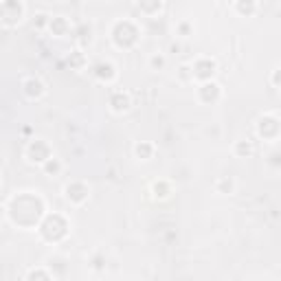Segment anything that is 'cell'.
I'll return each instance as SVG.
<instances>
[{"label":"cell","instance_id":"obj_1","mask_svg":"<svg viewBox=\"0 0 281 281\" xmlns=\"http://www.w3.org/2000/svg\"><path fill=\"white\" fill-rule=\"evenodd\" d=\"M112 42L119 49H132L138 42V26L132 20H117L112 26Z\"/></svg>","mask_w":281,"mask_h":281},{"label":"cell","instance_id":"obj_2","mask_svg":"<svg viewBox=\"0 0 281 281\" xmlns=\"http://www.w3.org/2000/svg\"><path fill=\"white\" fill-rule=\"evenodd\" d=\"M26 11L24 3H18V0H7V3H0V22L5 26H16L22 22Z\"/></svg>","mask_w":281,"mask_h":281},{"label":"cell","instance_id":"obj_3","mask_svg":"<svg viewBox=\"0 0 281 281\" xmlns=\"http://www.w3.org/2000/svg\"><path fill=\"white\" fill-rule=\"evenodd\" d=\"M53 156L51 147L46 140L42 138H33L29 145H26V158H29V163H36V165H44L46 160Z\"/></svg>","mask_w":281,"mask_h":281},{"label":"cell","instance_id":"obj_4","mask_svg":"<svg viewBox=\"0 0 281 281\" xmlns=\"http://www.w3.org/2000/svg\"><path fill=\"white\" fill-rule=\"evenodd\" d=\"M216 71H218V64H216V59H211V57H200L196 59V64L191 66V79H196V82H211V77L216 75Z\"/></svg>","mask_w":281,"mask_h":281},{"label":"cell","instance_id":"obj_5","mask_svg":"<svg viewBox=\"0 0 281 281\" xmlns=\"http://www.w3.org/2000/svg\"><path fill=\"white\" fill-rule=\"evenodd\" d=\"M64 193L66 198L71 200L73 204H84L86 200H88V187H86L84 183H71L64 187Z\"/></svg>","mask_w":281,"mask_h":281},{"label":"cell","instance_id":"obj_6","mask_svg":"<svg viewBox=\"0 0 281 281\" xmlns=\"http://www.w3.org/2000/svg\"><path fill=\"white\" fill-rule=\"evenodd\" d=\"M198 97L202 103H216L218 99L222 97V88H220V84H216V82H204L198 88Z\"/></svg>","mask_w":281,"mask_h":281},{"label":"cell","instance_id":"obj_7","mask_svg":"<svg viewBox=\"0 0 281 281\" xmlns=\"http://www.w3.org/2000/svg\"><path fill=\"white\" fill-rule=\"evenodd\" d=\"M22 88H24V95L29 99H42L46 95V86L40 77H26L22 82Z\"/></svg>","mask_w":281,"mask_h":281},{"label":"cell","instance_id":"obj_8","mask_svg":"<svg viewBox=\"0 0 281 281\" xmlns=\"http://www.w3.org/2000/svg\"><path fill=\"white\" fill-rule=\"evenodd\" d=\"M110 108H112V112H117V115H121V112H128L132 108L130 92H123V90L112 92V95H110Z\"/></svg>","mask_w":281,"mask_h":281},{"label":"cell","instance_id":"obj_9","mask_svg":"<svg viewBox=\"0 0 281 281\" xmlns=\"http://www.w3.org/2000/svg\"><path fill=\"white\" fill-rule=\"evenodd\" d=\"M95 77L99 79V82H106V84L115 82L117 79V66L112 62H99L95 66Z\"/></svg>","mask_w":281,"mask_h":281},{"label":"cell","instance_id":"obj_10","mask_svg":"<svg viewBox=\"0 0 281 281\" xmlns=\"http://www.w3.org/2000/svg\"><path fill=\"white\" fill-rule=\"evenodd\" d=\"M49 31L53 33V36H57V38L68 36V33H71L68 18H64V16H51V20H49Z\"/></svg>","mask_w":281,"mask_h":281},{"label":"cell","instance_id":"obj_11","mask_svg":"<svg viewBox=\"0 0 281 281\" xmlns=\"http://www.w3.org/2000/svg\"><path fill=\"white\" fill-rule=\"evenodd\" d=\"M152 193H154V198H156V200H167L173 193V189H171V185L167 183V180H156V183L152 185Z\"/></svg>","mask_w":281,"mask_h":281},{"label":"cell","instance_id":"obj_12","mask_svg":"<svg viewBox=\"0 0 281 281\" xmlns=\"http://www.w3.org/2000/svg\"><path fill=\"white\" fill-rule=\"evenodd\" d=\"M75 36H77V44L79 46H88L92 42V26L90 24H79L77 26V31H75Z\"/></svg>","mask_w":281,"mask_h":281},{"label":"cell","instance_id":"obj_13","mask_svg":"<svg viewBox=\"0 0 281 281\" xmlns=\"http://www.w3.org/2000/svg\"><path fill=\"white\" fill-rule=\"evenodd\" d=\"M134 154L138 160H150L154 156V145L147 143V140H140V143L134 145Z\"/></svg>","mask_w":281,"mask_h":281},{"label":"cell","instance_id":"obj_14","mask_svg":"<svg viewBox=\"0 0 281 281\" xmlns=\"http://www.w3.org/2000/svg\"><path fill=\"white\" fill-rule=\"evenodd\" d=\"M216 189H218V193H231L235 191V180H233L231 176H222V178H218L216 180Z\"/></svg>","mask_w":281,"mask_h":281},{"label":"cell","instance_id":"obj_15","mask_svg":"<svg viewBox=\"0 0 281 281\" xmlns=\"http://www.w3.org/2000/svg\"><path fill=\"white\" fill-rule=\"evenodd\" d=\"M257 3H251V0H249V3H242V0H237V3L235 5H233V9H235L237 13H242V16H246V18H249V16H253V13H255L257 11Z\"/></svg>","mask_w":281,"mask_h":281},{"label":"cell","instance_id":"obj_16","mask_svg":"<svg viewBox=\"0 0 281 281\" xmlns=\"http://www.w3.org/2000/svg\"><path fill=\"white\" fill-rule=\"evenodd\" d=\"M167 64V57L163 53H152L150 59H147V66H150V71H163Z\"/></svg>","mask_w":281,"mask_h":281},{"label":"cell","instance_id":"obj_17","mask_svg":"<svg viewBox=\"0 0 281 281\" xmlns=\"http://www.w3.org/2000/svg\"><path fill=\"white\" fill-rule=\"evenodd\" d=\"M138 9L147 13V16H154V13H160L165 9V3H160V0H156V3H140Z\"/></svg>","mask_w":281,"mask_h":281},{"label":"cell","instance_id":"obj_18","mask_svg":"<svg viewBox=\"0 0 281 281\" xmlns=\"http://www.w3.org/2000/svg\"><path fill=\"white\" fill-rule=\"evenodd\" d=\"M255 152V145H253V140H237L235 143V154L237 156H251V154Z\"/></svg>","mask_w":281,"mask_h":281},{"label":"cell","instance_id":"obj_19","mask_svg":"<svg viewBox=\"0 0 281 281\" xmlns=\"http://www.w3.org/2000/svg\"><path fill=\"white\" fill-rule=\"evenodd\" d=\"M42 169H44L46 176H55V173L62 171V163H59V158H53V156H51V158L42 165Z\"/></svg>","mask_w":281,"mask_h":281},{"label":"cell","instance_id":"obj_20","mask_svg":"<svg viewBox=\"0 0 281 281\" xmlns=\"http://www.w3.org/2000/svg\"><path fill=\"white\" fill-rule=\"evenodd\" d=\"M176 33H178L180 38H189L191 33H193V26H191L189 20H180V22L176 24Z\"/></svg>","mask_w":281,"mask_h":281},{"label":"cell","instance_id":"obj_21","mask_svg":"<svg viewBox=\"0 0 281 281\" xmlns=\"http://www.w3.org/2000/svg\"><path fill=\"white\" fill-rule=\"evenodd\" d=\"M26 281H51V277H49V272H46L44 268H36V270L29 272Z\"/></svg>","mask_w":281,"mask_h":281},{"label":"cell","instance_id":"obj_22","mask_svg":"<svg viewBox=\"0 0 281 281\" xmlns=\"http://www.w3.org/2000/svg\"><path fill=\"white\" fill-rule=\"evenodd\" d=\"M84 62H86V57H84V53H82V51H73L71 55H68V64H71V66H75V68H82Z\"/></svg>","mask_w":281,"mask_h":281},{"label":"cell","instance_id":"obj_23","mask_svg":"<svg viewBox=\"0 0 281 281\" xmlns=\"http://www.w3.org/2000/svg\"><path fill=\"white\" fill-rule=\"evenodd\" d=\"M49 20H51L49 13H36V18H33V26H36V29H44V26H49Z\"/></svg>","mask_w":281,"mask_h":281},{"label":"cell","instance_id":"obj_24","mask_svg":"<svg viewBox=\"0 0 281 281\" xmlns=\"http://www.w3.org/2000/svg\"><path fill=\"white\" fill-rule=\"evenodd\" d=\"M178 71H180V79H191V66L185 64V66H180Z\"/></svg>","mask_w":281,"mask_h":281},{"label":"cell","instance_id":"obj_25","mask_svg":"<svg viewBox=\"0 0 281 281\" xmlns=\"http://www.w3.org/2000/svg\"><path fill=\"white\" fill-rule=\"evenodd\" d=\"M0 165H3V156H0Z\"/></svg>","mask_w":281,"mask_h":281}]
</instances>
